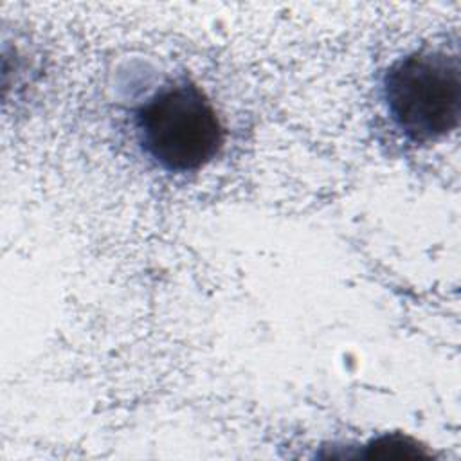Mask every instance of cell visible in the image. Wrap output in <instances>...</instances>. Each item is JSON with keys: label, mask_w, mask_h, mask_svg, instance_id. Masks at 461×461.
<instances>
[{"label": "cell", "mask_w": 461, "mask_h": 461, "mask_svg": "<svg viewBox=\"0 0 461 461\" xmlns=\"http://www.w3.org/2000/svg\"><path fill=\"white\" fill-rule=\"evenodd\" d=\"M133 122L144 155L167 173L198 171L216 158L225 140L212 103L189 79L162 86L137 108Z\"/></svg>", "instance_id": "obj_1"}, {"label": "cell", "mask_w": 461, "mask_h": 461, "mask_svg": "<svg viewBox=\"0 0 461 461\" xmlns=\"http://www.w3.org/2000/svg\"><path fill=\"white\" fill-rule=\"evenodd\" d=\"M459 58L443 49H420L389 65L382 77V103L393 126L411 142L425 144L459 124Z\"/></svg>", "instance_id": "obj_2"}]
</instances>
